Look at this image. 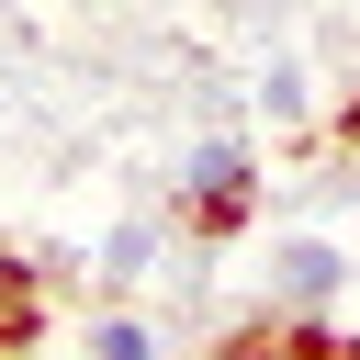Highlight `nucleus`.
Instances as JSON below:
<instances>
[{
  "instance_id": "nucleus-6",
  "label": "nucleus",
  "mask_w": 360,
  "mask_h": 360,
  "mask_svg": "<svg viewBox=\"0 0 360 360\" xmlns=\"http://www.w3.org/2000/svg\"><path fill=\"white\" fill-rule=\"evenodd\" d=\"M259 112H270V135H304V124H315V79H304V68H270V79H259Z\"/></svg>"
},
{
  "instance_id": "nucleus-5",
  "label": "nucleus",
  "mask_w": 360,
  "mask_h": 360,
  "mask_svg": "<svg viewBox=\"0 0 360 360\" xmlns=\"http://www.w3.org/2000/svg\"><path fill=\"white\" fill-rule=\"evenodd\" d=\"M79 338H90V360H146V349H169V326H158V315H90Z\"/></svg>"
},
{
  "instance_id": "nucleus-3",
  "label": "nucleus",
  "mask_w": 360,
  "mask_h": 360,
  "mask_svg": "<svg viewBox=\"0 0 360 360\" xmlns=\"http://www.w3.org/2000/svg\"><path fill=\"white\" fill-rule=\"evenodd\" d=\"M45 338H56V281H45V259L0 248V349H45Z\"/></svg>"
},
{
  "instance_id": "nucleus-2",
  "label": "nucleus",
  "mask_w": 360,
  "mask_h": 360,
  "mask_svg": "<svg viewBox=\"0 0 360 360\" xmlns=\"http://www.w3.org/2000/svg\"><path fill=\"white\" fill-rule=\"evenodd\" d=\"M270 304H338L349 281H360V248H338V236H270Z\"/></svg>"
},
{
  "instance_id": "nucleus-1",
  "label": "nucleus",
  "mask_w": 360,
  "mask_h": 360,
  "mask_svg": "<svg viewBox=\"0 0 360 360\" xmlns=\"http://www.w3.org/2000/svg\"><path fill=\"white\" fill-rule=\"evenodd\" d=\"M259 202H270V158H259L248 135H202V146L180 158L169 225H180V248H191V259H225V248L259 225Z\"/></svg>"
},
{
  "instance_id": "nucleus-4",
  "label": "nucleus",
  "mask_w": 360,
  "mask_h": 360,
  "mask_svg": "<svg viewBox=\"0 0 360 360\" xmlns=\"http://www.w3.org/2000/svg\"><path fill=\"white\" fill-rule=\"evenodd\" d=\"M169 236H180V225H112V236H101V281H158Z\"/></svg>"
},
{
  "instance_id": "nucleus-7",
  "label": "nucleus",
  "mask_w": 360,
  "mask_h": 360,
  "mask_svg": "<svg viewBox=\"0 0 360 360\" xmlns=\"http://www.w3.org/2000/svg\"><path fill=\"white\" fill-rule=\"evenodd\" d=\"M326 146H338V158H360V90H349V101L326 112Z\"/></svg>"
}]
</instances>
